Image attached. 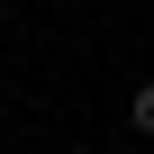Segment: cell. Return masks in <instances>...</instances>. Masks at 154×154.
<instances>
[{
    "mask_svg": "<svg viewBox=\"0 0 154 154\" xmlns=\"http://www.w3.org/2000/svg\"><path fill=\"white\" fill-rule=\"evenodd\" d=\"M127 127H136V136H154V82H136V100H127Z\"/></svg>",
    "mask_w": 154,
    "mask_h": 154,
    "instance_id": "cell-1",
    "label": "cell"
}]
</instances>
